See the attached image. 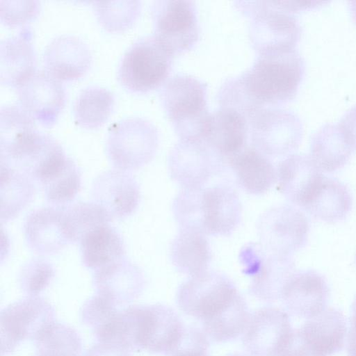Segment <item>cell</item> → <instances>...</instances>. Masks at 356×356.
Segmentation results:
<instances>
[{"label":"cell","instance_id":"obj_1","mask_svg":"<svg viewBox=\"0 0 356 356\" xmlns=\"http://www.w3.org/2000/svg\"><path fill=\"white\" fill-rule=\"evenodd\" d=\"M305 71V60L296 48L258 54L246 72L220 88L221 107L247 117L267 106L286 103L296 97Z\"/></svg>","mask_w":356,"mask_h":356},{"label":"cell","instance_id":"obj_2","mask_svg":"<svg viewBox=\"0 0 356 356\" xmlns=\"http://www.w3.org/2000/svg\"><path fill=\"white\" fill-rule=\"evenodd\" d=\"M172 210L179 229L205 236H229L242 217L238 193L226 184L181 188L173 200Z\"/></svg>","mask_w":356,"mask_h":356},{"label":"cell","instance_id":"obj_3","mask_svg":"<svg viewBox=\"0 0 356 356\" xmlns=\"http://www.w3.org/2000/svg\"><path fill=\"white\" fill-rule=\"evenodd\" d=\"M67 156L51 135L36 127L0 140V164L22 172L40 184L54 175Z\"/></svg>","mask_w":356,"mask_h":356},{"label":"cell","instance_id":"obj_4","mask_svg":"<svg viewBox=\"0 0 356 356\" xmlns=\"http://www.w3.org/2000/svg\"><path fill=\"white\" fill-rule=\"evenodd\" d=\"M161 99L180 140L202 139L210 115L207 84L191 75L177 74L165 83Z\"/></svg>","mask_w":356,"mask_h":356},{"label":"cell","instance_id":"obj_5","mask_svg":"<svg viewBox=\"0 0 356 356\" xmlns=\"http://www.w3.org/2000/svg\"><path fill=\"white\" fill-rule=\"evenodd\" d=\"M173 56L154 35L140 37L122 56L117 69L118 81L134 92L155 89L167 80Z\"/></svg>","mask_w":356,"mask_h":356},{"label":"cell","instance_id":"obj_6","mask_svg":"<svg viewBox=\"0 0 356 356\" xmlns=\"http://www.w3.org/2000/svg\"><path fill=\"white\" fill-rule=\"evenodd\" d=\"M158 141L157 129L149 120L140 117L122 118L108 128L106 154L116 169L138 170L152 160Z\"/></svg>","mask_w":356,"mask_h":356},{"label":"cell","instance_id":"obj_7","mask_svg":"<svg viewBox=\"0 0 356 356\" xmlns=\"http://www.w3.org/2000/svg\"><path fill=\"white\" fill-rule=\"evenodd\" d=\"M238 259L243 273L250 278V293L264 302L281 300L284 288L297 272L291 256L271 252L259 242L243 246Z\"/></svg>","mask_w":356,"mask_h":356},{"label":"cell","instance_id":"obj_8","mask_svg":"<svg viewBox=\"0 0 356 356\" xmlns=\"http://www.w3.org/2000/svg\"><path fill=\"white\" fill-rule=\"evenodd\" d=\"M237 6L251 16L249 36L258 54L295 48L302 33L300 24L275 1H238Z\"/></svg>","mask_w":356,"mask_h":356},{"label":"cell","instance_id":"obj_9","mask_svg":"<svg viewBox=\"0 0 356 356\" xmlns=\"http://www.w3.org/2000/svg\"><path fill=\"white\" fill-rule=\"evenodd\" d=\"M252 145L266 156L289 154L299 147L303 125L295 113L279 108H261L246 117Z\"/></svg>","mask_w":356,"mask_h":356},{"label":"cell","instance_id":"obj_10","mask_svg":"<svg viewBox=\"0 0 356 356\" xmlns=\"http://www.w3.org/2000/svg\"><path fill=\"white\" fill-rule=\"evenodd\" d=\"M56 322L53 306L39 296H27L3 308L0 314L1 355L12 353L24 340H35Z\"/></svg>","mask_w":356,"mask_h":356},{"label":"cell","instance_id":"obj_11","mask_svg":"<svg viewBox=\"0 0 356 356\" xmlns=\"http://www.w3.org/2000/svg\"><path fill=\"white\" fill-rule=\"evenodd\" d=\"M226 161L202 139L180 140L168 159L170 178L181 188L205 186L220 174Z\"/></svg>","mask_w":356,"mask_h":356},{"label":"cell","instance_id":"obj_12","mask_svg":"<svg viewBox=\"0 0 356 356\" xmlns=\"http://www.w3.org/2000/svg\"><path fill=\"white\" fill-rule=\"evenodd\" d=\"M238 293L229 277L208 270L184 282L177 290V301L184 314L202 321L225 307Z\"/></svg>","mask_w":356,"mask_h":356},{"label":"cell","instance_id":"obj_13","mask_svg":"<svg viewBox=\"0 0 356 356\" xmlns=\"http://www.w3.org/2000/svg\"><path fill=\"white\" fill-rule=\"evenodd\" d=\"M256 229L262 245L275 253L291 257L306 244L309 227L302 211L291 205H277L259 216Z\"/></svg>","mask_w":356,"mask_h":356},{"label":"cell","instance_id":"obj_14","mask_svg":"<svg viewBox=\"0 0 356 356\" xmlns=\"http://www.w3.org/2000/svg\"><path fill=\"white\" fill-rule=\"evenodd\" d=\"M151 13L154 35L173 56L190 49L200 35L195 2L188 0H159L153 2Z\"/></svg>","mask_w":356,"mask_h":356},{"label":"cell","instance_id":"obj_15","mask_svg":"<svg viewBox=\"0 0 356 356\" xmlns=\"http://www.w3.org/2000/svg\"><path fill=\"white\" fill-rule=\"evenodd\" d=\"M17 104L44 126L56 122L63 110L65 90L62 82L46 70H35L15 88Z\"/></svg>","mask_w":356,"mask_h":356},{"label":"cell","instance_id":"obj_16","mask_svg":"<svg viewBox=\"0 0 356 356\" xmlns=\"http://www.w3.org/2000/svg\"><path fill=\"white\" fill-rule=\"evenodd\" d=\"M293 330L287 312L276 307H263L250 315L243 344L252 356H277Z\"/></svg>","mask_w":356,"mask_h":356},{"label":"cell","instance_id":"obj_17","mask_svg":"<svg viewBox=\"0 0 356 356\" xmlns=\"http://www.w3.org/2000/svg\"><path fill=\"white\" fill-rule=\"evenodd\" d=\"M137 312L138 350L168 355L184 327L177 314L161 304L137 305Z\"/></svg>","mask_w":356,"mask_h":356},{"label":"cell","instance_id":"obj_18","mask_svg":"<svg viewBox=\"0 0 356 356\" xmlns=\"http://www.w3.org/2000/svg\"><path fill=\"white\" fill-rule=\"evenodd\" d=\"M140 193L139 184L132 175L116 168L99 174L91 188L92 201L102 207L112 220L134 213Z\"/></svg>","mask_w":356,"mask_h":356},{"label":"cell","instance_id":"obj_19","mask_svg":"<svg viewBox=\"0 0 356 356\" xmlns=\"http://www.w3.org/2000/svg\"><path fill=\"white\" fill-rule=\"evenodd\" d=\"M330 288L319 273L308 270L296 272L286 284L281 300L287 313L311 318L326 309Z\"/></svg>","mask_w":356,"mask_h":356},{"label":"cell","instance_id":"obj_20","mask_svg":"<svg viewBox=\"0 0 356 356\" xmlns=\"http://www.w3.org/2000/svg\"><path fill=\"white\" fill-rule=\"evenodd\" d=\"M92 282L97 293L120 306L140 296L146 278L140 267L124 257L92 271Z\"/></svg>","mask_w":356,"mask_h":356},{"label":"cell","instance_id":"obj_21","mask_svg":"<svg viewBox=\"0 0 356 356\" xmlns=\"http://www.w3.org/2000/svg\"><path fill=\"white\" fill-rule=\"evenodd\" d=\"M23 232L29 248L39 255L56 254L70 244L63 207L33 210L24 219Z\"/></svg>","mask_w":356,"mask_h":356},{"label":"cell","instance_id":"obj_22","mask_svg":"<svg viewBox=\"0 0 356 356\" xmlns=\"http://www.w3.org/2000/svg\"><path fill=\"white\" fill-rule=\"evenodd\" d=\"M92 62L90 49L81 38L63 34L52 38L44 49L45 70L60 81H71L83 75Z\"/></svg>","mask_w":356,"mask_h":356},{"label":"cell","instance_id":"obj_23","mask_svg":"<svg viewBox=\"0 0 356 356\" xmlns=\"http://www.w3.org/2000/svg\"><path fill=\"white\" fill-rule=\"evenodd\" d=\"M298 331L308 356H330L343 348L347 323L342 312L330 307L309 318Z\"/></svg>","mask_w":356,"mask_h":356},{"label":"cell","instance_id":"obj_24","mask_svg":"<svg viewBox=\"0 0 356 356\" xmlns=\"http://www.w3.org/2000/svg\"><path fill=\"white\" fill-rule=\"evenodd\" d=\"M277 189L291 203L302 208L323 178L310 155L289 154L277 168Z\"/></svg>","mask_w":356,"mask_h":356},{"label":"cell","instance_id":"obj_25","mask_svg":"<svg viewBox=\"0 0 356 356\" xmlns=\"http://www.w3.org/2000/svg\"><path fill=\"white\" fill-rule=\"evenodd\" d=\"M248 123L246 117L231 107H220L210 113L202 139L227 161L247 146Z\"/></svg>","mask_w":356,"mask_h":356},{"label":"cell","instance_id":"obj_26","mask_svg":"<svg viewBox=\"0 0 356 356\" xmlns=\"http://www.w3.org/2000/svg\"><path fill=\"white\" fill-rule=\"evenodd\" d=\"M31 29L24 26L0 42V81L16 88L35 71L36 55Z\"/></svg>","mask_w":356,"mask_h":356},{"label":"cell","instance_id":"obj_27","mask_svg":"<svg viewBox=\"0 0 356 356\" xmlns=\"http://www.w3.org/2000/svg\"><path fill=\"white\" fill-rule=\"evenodd\" d=\"M227 162L238 184L248 193L264 194L277 181V170L272 162L252 145H247Z\"/></svg>","mask_w":356,"mask_h":356},{"label":"cell","instance_id":"obj_28","mask_svg":"<svg viewBox=\"0 0 356 356\" xmlns=\"http://www.w3.org/2000/svg\"><path fill=\"white\" fill-rule=\"evenodd\" d=\"M352 206L353 197L348 187L336 179L324 176L302 209L317 220L336 222L346 218Z\"/></svg>","mask_w":356,"mask_h":356},{"label":"cell","instance_id":"obj_29","mask_svg":"<svg viewBox=\"0 0 356 356\" xmlns=\"http://www.w3.org/2000/svg\"><path fill=\"white\" fill-rule=\"evenodd\" d=\"M354 150L338 124H324L311 137L310 156L322 172L343 168Z\"/></svg>","mask_w":356,"mask_h":356},{"label":"cell","instance_id":"obj_30","mask_svg":"<svg viewBox=\"0 0 356 356\" xmlns=\"http://www.w3.org/2000/svg\"><path fill=\"white\" fill-rule=\"evenodd\" d=\"M79 244L83 265L92 271L125 257L123 239L110 224L90 230Z\"/></svg>","mask_w":356,"mask_h":356},{"label":"cell","instance_id":"obj_31","mask_svg":"<svg viewBox=\"0 0 356 356\" xmlns=\"http://www.w3.org/2000/svg\"><path fill=\"white\" fill-rule=\"evenodd\" d=\"M170 254L175 269L189 277L208 270L212 258L205 235L182 229L172 241Z\"/></svg>","mask_w":356,"mask_h":356},{"label":"cell","instance_id":"obj_32","mask_svg":"<svg viewBox=\"0 0 356 356\" xmlns=\"http://www.w3.org/2000/svg\"><path fill=\"white\" fill-rule=\"evenodd\" d=\"M250 315L239 293L225 307L202 321L203 331L213 341H231L244 333Z\"/></svg>","mask_w":356,"mask_h":356},{"label":"cell","instance_id":"obj_33","mask_svg":"<svg viewBox=\"0 0 356 356\" xmlns=\"http://www.w3.org/2000/svg\"><path fill=\"white\" fill-rule=\"evenodd\" d=\"M35 182L13 168L1 166V222L16 218L33 200Z\"/></svg>","mask_w":356,"mask_h":356},{"label":"cell","instance_id":"obj_34","mask_svg":"<svg viewBox=\"0 0 356 356\" xmlns=\"http://www.w3.org/2000/svg\"><path fill=\"white\" fill-rule=\"evenodd\" d=\"M115 102L109 89L99 86L83 88L73 104V117L76 124L87 129L97 128L108 118Z\"/></svg>","mask_w":356,"mask_h":356},{"label":"cell","instance_id":"obj_35","mask_svg":"<svg viewBox=\"0 0 356 356\" xmlns=\"http://www.w3.org/2000/svg\"><path fill=\"white\" fill-rule=\"evenodd\" d=\"M63 207L70 244L79 243L86 233L113 220L105 209L93 201L79 202Z\"/></svg>","mask_w":356,"mask_h":356},{"label":"cell","instance_id":"obj_36","mask_svg":"<svg viewBox=\"0 0 356 356\" xmlns=\"http://www.w3.org/2000/svg\"><path fill=\"white\" fill-rule=\"evenodd\" d=\"M46 200L51 206L70 204L81 187V175L75 162L67 156L63 165L40 184Z\"/></svg>","mask_w":356,"mask_h":356},{"label":"cell","instance_id":"obj_37","mask_svg":"<svg viewBox=\"0 0 356 356\" xmlns=\"http://www.w3.org/2000/svg\"><path fill=\"white\" fill-rule=\"evenodd\" d=\"M35 356H79L81 339L74 329L54 322L35 340Z\"/></svg>","mask_w":356,"mask_h":356},{"label":"cell","instance_id":"obj_38","mask_svg":"<svg viewBox=\"0 0 356 356\" xmlns=\"http://www.w3.org/2000/svg\"><path fill=\"white\" fill-rule=\"evenodd\" d=\"M92 6L99 22L110 31H123L136 21L140 11L139 1H97Z\"/></svg>","mask_w":356,"mask_h":356},{"label":"cell","instance_id":"obj_39","mask_svg":"<svg viewBox=\"0 0 356 356\" xmlns=\"http://www.w3.org/2000/svg\"><path fill=\"white\" fill-rule=\"evenodd\" d=\"M55 270L51 263L42 258H33L21 268L18 282L28 296H38L51 282Z\"/></svg>","mask_w":356,"mask_h":356},{"label":"cell","instance_id":"obj_40","mask_svg":"<svg viewBox=\"0 0 356 356\" xmlns=\"http://www.w3.org/2000/svg\"><path fill=\"white\" fill-rule=\"evenodd\" d=\"M117 307L109 299L96 293L83 303L81 309V321L94 333L115 315L119 311Z\"/></svg>","mask_w":356,"mask_h":356},{"label":"cell","instance_id":"obj_41","mask_svg":"<svg viewBox=\"0 0 356 356\" xmlns=\"http://www.w3.org/2000/svg\"><path fill=\"white\" fill-rule=\"evenodd\" d=\"M209 344V338L203 330L184 326L168 355L208 356Z\"/></svg>","mask_w":356,"mask_h":356},{"label":"cell","instance_id":"obj_42","mask_svg":"<svg viewBox=\"0 0 356 356\" xmlns=\"http://www.w3.org/2000/svg\"><path fill=\"white\" fill-rule=\"evenodd\" d=\"M40 7L36 0H0V19L6 25H21L34 18Z\"/></svg>","mask_w":356,"mask_h":356},{"label":"cell","instance_id":"obj_43","mask_svg":"<svg viewBox=\"0 0 356 356\" xmlns=\"http://www.w3.org/2000/svg\"><path fill=\"white\" fill-rule=\"evenodd\" d=\"M338 125L348 141L356 149V105L344 113Z\"/></svg>","mask_w":356,"mask_h":356},{"label":"cell","instance_id":"obj_44","mask_svg":"<svg viewBox=\"0 0 356 356\" xmlns=\"http://www.w3.org/2000/svg\"><path fill=\"white\" fill-rule=\"evenodd\" d=\"M82 356H130L129 351L113 344L98 343L88 349Z\"/></svg>","mask_w":356,"mask_h":356},{"label":"cell","instance_id":"obj_45","mask_svg":"<svg viewBox=\"0 0 356 356\" xmlns=\"http://www.w3.org/2000/svg\"><path fill=\"white\" fill-rule=\"evenodd\" d=\"M348 356H356V329L350 327L347 343Z\"/></svg>","mask_w":356,"mask_h":356},{"label":"cell","instance_id":"obj_46","mask_svg":"<svg viewBox=\"0 0 356 356\" xmlns=\"http://www.w3.org/2000/svg\"><path fill=\"white\" fill-rule=\"evenodd\" d=\"M350 327L356 329V296L351 305V313L350 318Z\"/></svg>","mask_w":356,"mask_h":356},{"label":"cell","instance_id":"obj_47","mask_svg":"<svg viewBox=\"0 0 356 356\" xmlns=\"http://www.w3.org/2000/svg\"><path fill=\"white\" fill-rule=\"evenodd\" d=\"M348 7L352 18L356 24V1H348Z\"/></svg>","mask_w":356,"mask_h":356},{"label":"cell","instance_id":"obj_48","mask_svg":"<svg viewBox=\"0 0 356 356\" xmlns=\"http://www.w3.org/2000/svg\"><path fill=\"white\" fill-rule=\"evenodd\" d=\"M229 356H245V355H229Z\"/></svg>","mask_w":356,"mask_h":356}]
</instances>
